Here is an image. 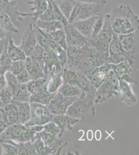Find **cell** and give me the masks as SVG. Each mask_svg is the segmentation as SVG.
Here are the masks:
<instances>
[{
    "mask_svg": "<svg viewBox=\"0 0 139 155\" xmlns=\"http://www.w3.org/2000/svg\"><path fill=\"white\" fill-rule=\"evenodd\" d=\"M106 16L117 35L129 33L139 29V17L128 6L120 4Z\"/></svg>",
    "mask_w": 139,
    "mask_h": 155,
    "instance_id": "cell-1",
    "label": "cell"
},
{
    "mask_svg": "<svg viewBox=\"0 0 139 155\" xmlns=\"http://www.w3.org/2000/svg\"><path fill=\"white\" fill-rule=\"evenodd\" d=\"M120 80L111 69L106 76L103 83L96 91L94 104H103L105 101L119 94Z\"/></svg>",
    "mask_w": 139,
    "mask_h": 155,
    "instance_id": "cell-2",
    "label": "cell"
},
{
    "mask_svg": "<svg viewBox=\"0 0 139 155\" xmlns=\"http://www.w3.org/2000/svg\"><path fill=\"white\" fill-rule=\"evenodd\" d=\"M106 1L101 3H85L76 2L68 19L70 23L103 15Z\"/></svg>",
    "mask_w": 139,
    "mask_h": 155,
    "instance_id": "cell-3",
    "label": "cell"
},
{
    "mask_svg": "<svg viewBox=\"0 0 139 155\" xmlns=\"http://www.w3.org/2000/svg\"><path fill=\"white\" fill-rule=\"evenodd\" d=\"M115 35L109 19L106 15L102 29L96 37L88 39V45L101 53L106 54L107 58L109 44Z\"/></svg>",
    "mask_w": 139,
    "mask_h": 155,
    "instance_id": "cell-4",
    "label": "cell"
},
{
    "mask_svg": "<svg viewBox=\"0 0 139 155\" xmlns=\"http://www.w3.org/2000/svg\"><path fill=\"white\" fill-rule=\"evenodd\" d=\"M36 134L30 127H26L24 124H14L9 126L0 134V139L11 140L16 143L25 142L31 141Z\"/></svg>",
    "mask_w": 139,
    "mask_h": 155,
    "instance_id": "cell-5",
    "label": "cell"
},
{
    "mask_svg": "<svg viewBox=\"0 0 139 155\" xmlns=\"http://www.w3.org/2000/svg\"><path fill=\"white\" fill-rule=\"evenodd\" d=\"M89 111H91L92 115L95 114V108L93 102L88 101L86 98L79 97L68 107L65 114L83 120Z\"/></svg>",
    "mask_w": 139,
    "mask_h": 155,
    "instance_id": "cell-6",
    "label": "cell"
},
{
    "mask_svg": "<svg viewBox=\"0 0 139 155\" xmlns=\"http://www.w3.org/2000/svg\"><path fill=\"white\" fill-rule=\"evenodd\" d=\"M78 98V97H64L60 92L57 91L47 107L53 114H65L68 107Z\"/></svg>",
    "mask_w": 139,
    "mask_h": 155,
    "instance_id": "cell-7",
    "label": "cell"
},
{
    "mask_svg": "<svg viewBox=\"0 0 139 155\" xmlns=\"http://www.w3.org/2000/svg\"><path fill=\"white\" fill-rule=\"evenodd\" d=\"M127 53L122 48L118 36L115 34L109 44L106 62L116 65L127 61Z\"/></svg>",
    "mask_w": 139,
    "mask_h": 155,
    "instance_id": "cell-8",
    "label": "cell"
},
{
    "mask_svg": "<svg viewBox=\"0 0 139 155\" xmlns=\"http://www.w3.org/2000/svg\"><path fill=\"white\" fill-rule=\"evenodd\" d=\"M37 44L35 28L33 24L31 23L23 32L19 47L26 57H29L32 55Z\"/></svg>",
    "mask_w": 139,
    "mask_h": 155,
    "instance_id": "cell-9",
    "label": "cell"
},
{
    "mask_svg": "<svg viewBox=\"0 0 139 155\" xmlns=\"http://www.w3.org/2000/svg\"><path fill=\"white\" fill-rule=\"evenodd\" d=\"M0 11L9 15L11 21L17 28L19 29L23 23L21 12L18 11L17 2L15 0H0Z\"/></svg>",
    "mask_w": 139,
    "mask_h": 155,
    "instance_id": "cell-10",
    "label": "cell"
},
{
    "mask_svg": "<svg viewBox=\"0 0 139 155\" xmlns=\"http://www.w3.org/2000/svg\"><path fill=\"white\" fill-rule=\"evenodd\" d=\"M112 64L106 62L102 65L96 67L92 70L85 73L93 87L97 90L103 83L108 72L112 69Z\"/></svg>",
    "mask_w": 139,
    "mask_h": 155,
    "instance_id": "cell-11",
    "label": "cell"
},
{
    "mask_svg": "<svg viewBox=\"0 0 139 155\" xmlns=\"http://www.w3.org/2000/svg\"><path fill=\"white\" fill-rule=\"evenodd\" d=\"M117 36L123 50L128 54L135 56L139 51V29Z\"/></svg>",
    "mask_w": 139,
    "mask_h": 155,
    "instance_id": "cell-12",
    "label": "cell"
},
{
    "mask_svg": "<svg viewBox=\"0 0 139 155\" xmlns=\"http://www.w3.org/2000/svg\"><path fill=\"white\" fill-rule=\"evenodd\" d=\"M68 46L83 47L88 44V39L80 33L72 23H69L64 27Z\"/></svg>",
    "mask_w": 139,
    "mask_h": 155,
    "instance_id": "cell-13",
    "label": "cell"
},
{
    "mask_svg": "<svg viewBox=\"0 0 139 155\" xmlns=\"http://www.w3.org/2000/svg\"><path fill=\"white\" fill-rule=\"evenodd\" d=\"M48 5L46 11L42 15L40 19L43 21L57 20L59 21L63 26L69 23L68 20L61 12L59 8L55 3L54 0H47Z\"/></svg>",
    "mask_w": 139,
    "mask_h": 155,
    "instance_id": "cell-14",
    "label": "cell"
},
{
    "mask_svg": "<svg viewBox=\"0 0 139 155\" xmlns=\"http://www.w3.org/2000/svg\"><path fill=\"white\" fill-rule=\"evenodd\" d=\"M112 69H113L119 80L126 81L130 84H137L134 80L133 67L127 61H125L116 65L112 64Z\"/></svg>",
    "mask_w": 139,
    "mask_h": 155,
    "instance_id": "cell-15",
    "label": "cell"
},
{
    "mask_svg": "<svg viewBox=\"0 0 139 155\" xmlns=\"http://www.w3.org/2000/svg\"><path fill=\"white\" fill-rule=\"evenodd\" d=\"M25 63L26 69L30 74L31 80L45 78L44 73V63L42 60H37L31 55L26 57Z\"/></svg>",
    "mask_w": 139,
    "mask_h": 155,
    "instance_id": "cell-16",
    "label": "cell"
},
{
    "mask_svg": "<svg viewBox=\"0 0 139 155\" xmlns=\"http://www.w3.org/2000/svg\"><path fill=\"white\" fill-rule=\"evenodd\" d=\"M120 99L121 102L128 106H132L137 104V97L134 93L130 84L123 80L119 82Z\"/></svg>",
    "mask_w": 139,
    "mask_h": 155,
    "instance_id": "cell-17",
    "label": "cell"
},
{
    "mask_svg": "<svg viewBox=\"0 0 139 155\" xmlns=\"http://www.w3.org/2000/svg\"><path fill=\"white\" fill-rule=\"evenodd\" d=\"M82 120L81 119L74 118L66 114L54 115L52 118V121L59 127L62 134L64 131L72 130L74 126Z\"/></svg>",
    "mask_w": 139,
    "mask_h": 155,
    "instance_id": "cell-18",
    "label": "cell"
},
{
    "mask_svg": "<svg viewBox=\"0 0 139 155\" xmlns=\"http://www.w3.org/2000/svg\"><path fill=\"white\" fill-rule=\"evenodd\" d=\"M29 4H31L32 6L31 11H33V13L21 12V16L23 17L31 16L33 24H35L40 17L43 14L47 7V0H32L28 2Z\"/></svg>",
    "mask_w": 139,
    "mask_h": 155,
    "instance_id": "cell-19",
    "label": "cell"
},
{
    "mask_svg": "<svg viewBox=\"0 0 139 155\" xmlns=\"http://www.w3.org/2000/svg\"><path fill=\"white\" fill-rule=\"evenodd\" d=\"M99 16L76 21L72 24L82 35L89 39L92 37L93 25Z\"/></svg>",
    "mask_w": 139,
    "mask_h": 155,
    "instance_id": "cell-20",
    "label": "cell"
},
{
    "mask_svg": "<svg viewBox=\"0 0 139 155\" xmlns=\"http://www.w3.org/2000/svg\"><path fill=\"white\" fill-rule=\"evenodd\" d=\"M3 118L7 125L19 123L18 115L17 109L14 102L9 103L4 106L2 109Z\"/></svg>",
    "mask_w": 139,
    "mask_h": 155,
    "instance_id": "cell-21",
    "label": "cell"
},
{
    "mask_svg": "<svg viewBox=\"0 0 139 155\" xmlns=\"http://www.w3.org/2000/svg\"><path fill=\"white\" fill-rule=\"evenodd\" d=\"M7 51L12 61L25 60L26 58V55L19 47L15 45L14 41L10 34L7 36Z\"/></svg>",
    "mask_w": 139,
    "mask_h": 155,
    "instance_id": "cell-22",
    "label": "cell"
},
{
    "mask_svg": "<svg viewBox=\"0 0 139 155\" xmlns=\"http://www.w3.org/2000/svg\"><path fill=\"white\" fill-rule=\"evenodd\" d=\"M17 109L19 123L24 124L28 122L31 116L30 102H20L12 101Z\"/></svg>",
    "mask_w": 139,
    "mask_h": 155,
    "instance_id": "cell-23",
    "label": "cell"
},
{
    "mask_svg": "<svg viewBox=\"0 0 139 155\" xmlns=\"http://www.w3.org/2000/svg\"><path fill=\"white\" fill-rule=\"evenodd\" d=\"M12 101L20 102H29L31 94L26 88V84H19L12 90Z\"/></svg>",
    "mask_w": 139,
    "mask_h": 155,
    "instance_id": "cell-24",
    "label": "cell"
},
{
    "mask_svg": "<svg viewBox=\"0 0 139 155\" xmlns=\"http://www.w3.org/2000/svg\"><path fill=\"white\" fill-rule=\"evenodd\" d=\"M46 90L49 93H56L63 84L62 72L55 73L47 79Z\"/></svg>",
    "mask_w": 139,
    "mask_h": 155,
    "instance_id": "cell-25",
    "label": "cell"
},
{
    "mask_svg": "<svg viewBox=\"0 0 139 155\" xmlns=\"http://www.w3.org/2000/svg\"><path fill=\"white\" fill-rule=\"evenodd\" d=\"M34 25L44 32L49 33L64 28L62 23L57 20L43 21L38 19Z\"/></svg>",
    "mask_w": 139,
    "mask_h": 155,
    "instance_id": "cell-26",
    "label": "cell"
},
{
    "mask_svg": "<svg viewBox=\"0 0 139 155\" xmlns=\"http://www.w3.org/2000/svg\"><path fill=\"white\" fill-rule=\"evenodd\" d=\"M55 94V93H49L46 89L42 90L40 92L31 94L29 102H35L47 106L54 96Z\"/></svg>",
    "mask_w": 139,
    "mask_h": 155,
    "instance_id": "cell-27",
    "label": "cell"
},
{
    "mask_svg": "<svg viewBox=\"0 0 139 155\" xmlns=\"http://www.w3.org/2000/svg\"><path fill=\"white\" fill-rule=\"evenodd\" d=\"M30 104L32 117H42L47 116L53 117L54 115L50 112L47 106L35 102H30Z\"/></svg>",
    "mask_w": 139,
    "mask_h": 155,
    "instance_id": "cell-28",
    "label": "cell"
},
{
    "mask_svg": "<svg viewBox=\"0 0 139 155\" xmlns=\"http://www.w3.org/2000/svg\"><path fill=\"white\" fill-rule=\"evenodd\" d=\"M47 80L45 78L37 80H31L26 84V88L31 94L46 90Z\"/></svg>",
    "mask_w": 139,
    "mask_h": 155,
    "instance_id": "cell-29",
    "label": "cell"
},
{
    "mask_svg": "<svg viewBox=\"0 0 139 155\" xmlns=\"http://www.w3.org/2000/svg\"><path fill=\"white\" fill-rule=\"evenodd\" d=\"M31 141L33 143L37 155H54L53 150L44 144V142L41 139L39 132L36 134L35 137Z\"/></svg>",
    "mask_w": 139,
    "mask_h": 155,
    "instance_id": "cell-30",
    "label": "cell"
},
{
    "mask_svg": "<svg viewBox=\"0 0 139 155\" xmlns=\"http://www.w3.org/2000/svg\"><path fill=\"white\" fill-rule=\"evenodd\" d=\"M62 77L63 83H68L79 87L78 76L75 71L64 68L62 71Z\"/></svg>",
    "mask_w": 139,
    "mask_h": 155,
    "instance_id": "cell-31",
    "label": "cell"
},
{
    "mask_svg": "<svg viewBox=\"0 0 139 155\" xmlns=\"http://www.w3.org/2000/svg\"><path fill=\"white\" fill-rule=\"evenodd\" d=\"M58 91L64 97H79L83 93L81 88L68 83H63Z\"/></svg>",
    "mask_w": 139,
    "mask_h": 155,
    "instance_id": "cell-32",
    "label": "cell"
},
{
    "mask_svg": "<svg viewBox=\"0 0 139 155\" xmlns=\"http://www.w3.org/2000/svg\"><path fill=\"white\" fill-rule=\"evenodd\" d=\"M61 12L68 20L76 3V0H54Z\"/></svg>",
    "mask_w": 139,
    "mask_h": 155,
    "instance_id": "cell-33",
    "label": "cell"
},
{
    "mask_svg": "<svg viewBox=\"0 0 139 155\" xmlns=\"http://www.w3.org/2000/svg\"><path fill=\"white\" fill-rule=\"evenodd\" d=\"M0 28L7 32L17 33L19 29L15 26L9 15L4 12L0 11Z\"/></svg>",
    "mask_w": 139,
    "mask_h": 155,
    "instance_id": "cell-34",
    "label": "cell"
},
{
    "mask_svg": "<svg viewBox=\"0 0 139 155\" xmlns=\"http://www.w3.org/2000/svg\"><path fill=\"white\" fill-rule=\"evenodd\" d=\"M7 44L0 57V74H5L7 71H9L12 63V60L9 58L7 53Z\"/></svg>",
    "mask_w": 139,
    "mask_h": 155,
    "instance_id": "cell-35",
    "label": "cell"
},
{
    "mask_svg": "<svg viewBox=\"0 0 139 155\" xmlns=\"http://www.w3.org/2000/svg\"><path fill=\"white\" fill-rule=\"evenodd\" d=\"M49 34L51 35L53 40L61 48L65 50V51H67L68 45L67 44L65 32L64 31V28L57 30L54 32L49 33Z\"/></svg>",
    "mask_w": 139,
    "mask_h": 155,
    "instance_id": "cell-36",
    "label": "cell"
},
{
    "mask_svg": "<svg viewBox=\"0 0 139 155\" xmlns=\"http://www.w3.org/2000/svg\"><path fill=\"white\" fill-rule=\"evenodd\" d=\"M0 144L2 146V155H18V148L16 145L3 141H0Z\"/></svg>",
    "mask_w": 139,
    "mask_h": 155,
    "instance_id": "cell-37",
    "label": "cell"
},
{
    "mask_svg": "<svg viewBox=\"0 0 139 155\" xmlns=\"http://www.w3.org/2000/svg\"><path fill=\"white\" fill-rule=\"evenodd\" d=\"M43 126L44 130L46 131V132L50 133L53 135H55L59 138H61L62 134L61 133L60 128L53 121L48 122Z\"/></svg>",
    "mask_w": 139,
    "mask_h": 155,
    "instance_id": "cell-38",
    "label": "cell"
},
{
    "mask_svg": "<svg viewBox=\"0 0 139 155\" xmlns=\"http://www.w3.org/2000/svg\"><path fill=\"white\" fill-rule=\"evenodd\" d=\"M26 69L25 60L12 61L9 71L12 72L15 76H17Z\"/></svg>",
    "mask_w": 139,
    "mask_h": 155,
    "instance_id": "cell-39",
    "label": "cell"
},
{
    "mask_svg": "<svg viewBox=\"0 0 139 155\" xmlns=\"http://www.w3.org/2000/svg\"><path fill=\"white\" fill-rule=\"evenodd\" d=\"M0 99L4 105L12 102V92L9 87L7 86L3 90L0 91Z\"/></svg>",
    "mask_w": 139,
    "mask_h": 155,
    "instance_id": "cell-40",
    "label": "cell"
},
{
    "mask_svg": "<svg viewBox=\"0 0 139 155\" xmlns=\"http://www.w3.org/2000/svg\"><path fill=\"white\" fill-rule=\"evenodd\" d=\"M104 17L105 16L104 15L99 16L98 18L95 23V25H93V31L92 33V37L90 38H93L96 37L101 30L102 29L103 25L104 23Z\"/></svg>",
    "mask_w": 139,
    "mask_h": 155,
    "instance_id": "cell-41",
    "label": "cell"
},
{
    "mask_svg": "<svg viewBox=\"0 0 139 155\" xmlns=\"http://www.w3.org/2000/svg\"><path fill=\"white\" fill-rule=\"evenodd\" d=\"M16 77L18 83L21 84H26L30 80H31L30 74L26 69L16 76Z\"/></svg>",
    "mask_w": 139,
    "mask_h": 155,
    "instance_id": "cell-42",
    "label": "cell"
},
{
    "mask_svg": "<svg viewBox=\"0 0 139 155\" xmlns=\"http://www.w3.org/2000/svg\"><path fill=\"white\" fill-rule=\"evenodd\" d=\"M2 107L0 108V134H2L4 131L8 127L7 124L4 122L2 114Z\"/></svg>",
    "mask_w": 139,
    "mask_h": 155,
    "instance_id": "cell-43",
    "label": "cell"
},
{
    "mask_svg": "<svg viewBox=\"0 0 139 155\" xmlns=\"http://www.w3.org/2000/svg\"><path fill=\"white\" fill-rule=\"evenodd\" d=\"M7 87V82L5 74H0V91Z\"/></svg>",
    "mask_w": 139,
    "mask_h": 155,
    "instance_id": "cell-44",
    "label": "cell"
},
{
    "mask_svg": "<svg viewBox=\"0 0 139 155\" xmlns=\"http://www.w3.org/2000/svg\"><path fill=\"white\" fill-rule=\"evenodd\" d=\"M7 43V37L0 40V57L1 56L4 48Z\"/></svg>",
    "mask_w": 139,
    "mask_h": 155,
    "instance_id": "cell-45",
    "label": "cell"
},
{
    "mask_svg": "<svg viewBox=\"0 0 139 155\" xmlns=\"http://www.w3.org/2000/svg\"><path fill=\"white\" fill-rule=\"evenodd\" d=\"M105 0H76V2H83L85 3H101Z\"/></svg>",
    "mask_w": 139,
    "mask_h": 155,
    "instance_id": "cell-46",
    "label": "cell"
},
{
    "mask_svg": "<svg viewBox=\"0 0 139 155\" xmlns=\"http://www.w3.org/2000/svg\"><path fill=\"white\" fill-rule=\"evenodd\" d=\"M32 130L36 133H39L42 131L44 129V126L42 125H34L30 127Z\"/></svg>",
    "mask_w": 139,
    "mask_h": 155,
    "instance_id": "cell-47",
    "label": "cell"
},
{
    "mask_svg": "<svg viewBox=\"0 0 139 155\" xmlns=\"http://www.w3.org/2000/svg\"><path fill=\"white\" fill-rule=\"evenodd\" d=\"M9 32L0 28V40L6 38L9 35Z\"/></svg>",
    "mask_w": 139,
    "mask_h": 155,
    "instance_id": "cell-48",
    "label": "cell"
},
{
    "mask_svg": "<svg viewBox=\"0 0 139 155\" xmlns=\"http://www.w3.org/2000/svg\"><path fill=\"white\" fill-rule=\"evenodd\" d=\"M4 106V104H3V102H2V101L1 100V99H0V108L3 107Z\"/></svg>",
    "mask_w": 139,
    "mask_h": 155,
    "instance_id": "cell-49",
    "label": "cell"
}]
</instances>
